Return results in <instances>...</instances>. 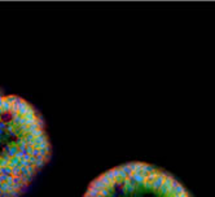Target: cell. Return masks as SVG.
<instances>
[{"mask_svg": "<svg viewBox=\"0 0 215 197\" xmlns=\"http://www.w3.org/2000/svg\"><path fill=\"white\" fill-rule=\"evenodd\" d=\"M51 156L44 121L31 104L0 94V197H18Z\"/></svg>", "mask_w": 215, "mask_h": 197, "instance_id": "obj_1", "label": "cell"}]
</instances>
